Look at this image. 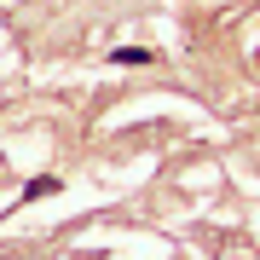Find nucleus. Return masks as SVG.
Instances as JSON below:
<instances>
[{
  "label": "nucleus",
  "instance_id": "1",
  "mask_svg": "<svg viewBox=\"0 0 260 260\" xmlns=\"http://www.w3.org/2000/svg\"><path fill=\"white\" fill-rule=\"evenodd\" d=\"M58 191V179L52 174H41V179H29V185H23V203H35V197H52Z\"/></svg>",
  "mask_w": 260,
  "mask_h": 260
},
{
  "label": "nucleus",
  "instance_id": "2",
  "mask_svg": "<svg viewBox=\"0 0 260 260\" xmlns=\"http://www.w3.org/2000/svg\"><path fill=\"white\" fill-rule=\"evenodd\" d=\"M110 58H116V64H150V52H145V47H116Z\"/></svg>",
  "mask_w": 260,
  "mask_h": 260
}]
</instances>
